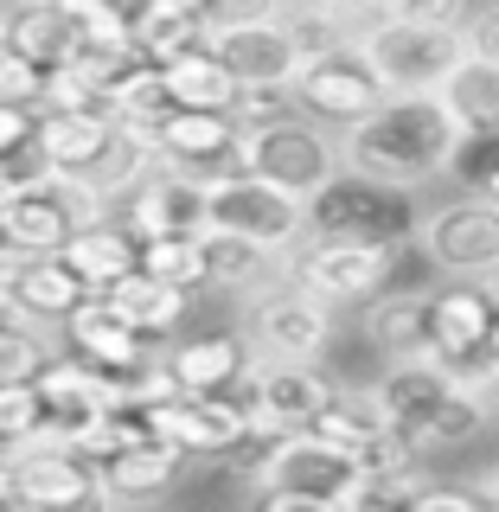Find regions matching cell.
I'll use <instances>...</instances> for the list:
<instances>
[{
  "instance_id": "7dc6e473",
  "label": "cell",
  "mask_w": 499,
  "mask_h": 512,
  "mask_svg": "<svg viewBox=\"0 0 499 512\" xmlns=\"http://www.w3.org/2000/svg\"><path fill=\"white\" fill-rule=\"evenodd\" d=\"M487 359H499V276H493V333H487Z\"/></svg>"
},
{
  "instance_id": "9a60e30c",
  "label": "cell",
  "mask_w": 499,
  "mask_h": 512,
  "mask_svg": "<svg viewBox=\"0 0 499 512\" xmlns=\"http://www.w3.org/2000/svg\"><path fill=\"white\" fill-rule=\"evenodd\" d=\"M212 58L237 77V90H288L308 58L295 26L282 20H250V26H212Z\"/></svg>"
},
{
  "instance_id": "4fadbf2b",
  "label": "cell",
  "mask_w": 499,
  "mask_h": 512,
  "mask_svg": "<svg viewBox=\"0 0 499 512\" xmlns=\"http://www.w3.org/2000/svg\"><path fill=\"white\" fill-rule=\"evenodd\" d=\"M244 340L256 359H320L333 346V308L314 301L308 288H295L288 276H269L250 301Z\"/></svg>"
},
{
  "instance_id": "8d00e7d4",
  "label": "cell",
  "mask_w": 499,
  "mask_h": 512,
  "mask_svg": "<svg viewBox=\"0 0 499 512\" xmlns=\"http://www.w3.org/2000/svg\"><path fill=\"white\" fill-rule=\"evenodd\" d=\"M448 173H461V186H468L474 199L499 205V135H461V154H455Z\"/></svg>"
},
{
  "instance_id": "277c9868",
  "label": "cell",
  "mask_w": 499,
  "mask_h": 512,
  "mask_svg": "<svg viewBox=\"0 0 499 512\" xmlns=\"http://www.w3.org/2000/svg\"><path fill=\"white\" fill-rule=\"evenodd\" d=\"M404 250H410V237H397V244H352V237L301 231L288 250H276V276H288L295 288H308L314 301H327L340 314V308H365L397 276Z\"/></svg>"
},
{
  "instance_id": "8992f818",
  "label": "cell",
  "mask_w": 499,
  "mask_h": 512,
  "mask_svg": "<svg viewBox=\"0 0 499 512\" xmlns=\"http://www.w3.org/2000/svg\"><path fill=\"white\" fill-rule=\"evenodd\" d=\"M352 45L365 52V64L378 71V84L391 96H416V90H442V77L461 64V26H429V20H384L372 13Z\"/></svg>"
},
{
  "instance_id": "d6986e66",
  "label": "cell",
  "mask_w": 499,
  "mask_h": 512,
  "mask_svg": "<svg viewBox=\"0 0 499 512\" xmlns=\"http://www.w3.org/2000/svg\"><path fill=\"white\" fill-rule=\"evenodd\" d=\"M32 384H39V404H45V436H58V442H71L84 423L122 404V378L90 359H58L52 352Z\"/></svg>"
},
{
  "instance_id": "f6af8a7d",
  "label": "cell",
  "mask_w": 499,
  "mask_h": 512,
  "mask_svg": "<svg viewBox=\"0 0 499 512\" xmlns=\"http://www.w3.org/2000/svg\"><path fill=\"white\" fill-rule=\"evenodd\" d=\"M468 384H474L480 404H487V416H499V359H480L474 372H468Z\"/></svg>"
},
{
  "instance_id": "e575fe53",
  "label": "cell",
  "mask_w": 499,
  "mask_h": 512,
  "mask_svg": "<svg viewBox=\"0 0 499 512\" xmlns=\"http://www.w3.org/2000/svg\"><path fill=\"white\" fill-rule=\"evenodd\" d=\"M52 333L39 327V320H7L0 327V384H26L39 378V365L52 359Z\"/></svg>"
},
{
  "instance_id": "7402d4cb",
  "label": "cell",
  "mask_w": 499,
  "mask_h": 512,
  "mask_svg": "<svg viewBox=\"0 0 499 512\" xmlns=\"http://www.w3.org/2000/svg\"><path fill=\"white\" fill-rule=\"evenodd\" d=\"M186 474V455L160 436H141L116 448L109 461H96V500L103 506H148V500H167Z\"/></svg>"
},
{
  "instance_id": "83f0119b",
  "label": "cell",
  "mask_w": 499,
  "mask_h": 512,
  "mask_svg": "<svg viewBox=\"0 0 499 512\" xmlns=\"http://www.w3.org/2000/svg\"><path fill=\"white\" fill-rule=\"evenodd\" d=\"M58 256H64V269H71L90 295H103L109 282H122L128 269H135V231L116 224V218H90V224H77V231L58 244Z\"/></svg>"
},
{
  "instance_id": "7a4b0ae2",
  "label": "cell",
  "mask_w": 499,
  "mask_h": 512,
  "mask_svg": "<svg viewBox=\"0 0 499 512\" xmlns=\"http://www.w3.org/2000/svg\"><path fill=\"white\" fill-rule=\"evenodd\" d=\"M391 429L404 436L416 455H442V448H468L480 429H487V404L474 397L468 372L429 359V352H410V359H391L384 378L372 384Z\"/></svg>"
},
{
  "instance_id": "cb8c5ba5",
  "label": "cell",
  "mask_w": 499,
  "mask_h": 512,
  "mask_svg": "<svg viewBox=\"0 0 499 512\" xmlns=\"http://www.w3.org/2000/svg\"><path fill=\"white\" fill-rule=\"evenodd\" d=\"M58 327H64V340H71L77 359L103 365V372H116V378H122V372H135V365H141V359H148V352L160 346V340H141V333L128 327V320H122L116 308H109L103 295H84L71 314L58 320Z\"/></svg>"
},
{
  "instance_id": "5bb4252c",
  "label": "cell",
  "mask_w": 499,
  "mask_h": 512,
  "mask_svg": "<svg viewBox=\"0 0 499 512\" xmlns=\"http://www.w3.org/2000/svg\"><path fill=\"white\" fill-rule=\"evenodd\" d=\"M148 429L160 442H173L180 455H237L250 448V416L237 391H173L167 404H148Z\"/></svg>"
},
{
  "instance_id": "e0dca14e",
  "label": "cell",
  "mask_w": 499,
  "mask_h": 512,
  "mask_svg": "<svg viewBox=\"0 0 499 512\" xmlns=\"http://www.w3.org/2000/svg\"><path fill=\"white\" fill-rule=\"evenodd\" d=\"M237 116L231 109H167L154 128H148V148L160 167H180L192 180H212V173H231L237 167Z\"/></svg>"
},
{
  "instance_id": "ffe728a7",
  "label": "cell",
  "mask_w": 499,
  "mask_h": 512,
  "mask_svg": "<svg viewBox=\"0 0 499 512\" xmlns=\"http://www.w3.org/2000/svg\"><path fill=\"white\" fill-rule=\"evenodd\" d=\"M0 295H7V308L20 314V320L58 327V320L90 295V288L64 269L58 250H13V244H0Z\"/></svg>"
},
{
  "instance_id": "603a6c76",
  "label": "cell",
  "mask_w": 499,
  "mask_h": 512,
  "mask_svg": "<svg viewBox=\"0 0 499 512\" xmlns=\"http://www.w3.org/2000/svg\"><path fill=\"white\" fill-rule=\"evenodd\" d=\"M116 141V116L109 109H45V116H32V141L26 148L39 154V167L52 173H77L84 180L90 160Z\"/></svg>"
},
{
  "instance_id": "1f68e13d",
  "label": "cell",
  "mask_w": 499,
  "mask_h": 512,
  "mask_svg": "<svg viewBox=\"0 0 499 512\" xmlns=\"http://www.w3.org/2000/svg\"><path fill=\"white\" fill-rule=\"evenodd\" d=\"M442 103L461 122V135H499V64L480 52H461V64L442 77Z\"/></svg>"
},
{
  "instance_id": "4dcf8cb0",
  "label": "cell",
  "mask_w": 499,
  "mask_h": 512,
  "mask_svg": "<svg viewBox=\"0 0 499 512\" xmlns=\"http://www.w3.org/2000/svg\"><path fill=\"white\" fill-rule=\"evenodd\" d=\"M199 256H205V288H218V295H256L276 276V250L250 244L237 231H212V224L199 231Z\"/></svg>"
},
{
  "instance_id": "4316f807",
  "label": "cell",
  "mask_w": 499,
  "mask_h": 512,
  "mask_svg": "<svg viewBox=\"0 0 499 512\" xmlns=\"http://www.w3.org/2000/svg\"><path fill=\"white\" fill-rule=\"evenodd\" d=\"M103 301L141 333V340H173V333L186 327V314H192V288H173V282L148 276V269H128L122 282H109Z\"/></svg>"
},
{
  "instance_id": "f546056e",
  "label": "cell",
  "mask_w": 499,
  "mask_h": 512,
  "mask_svg": "<svg viewBox=\"0 0 499 512\" xmlns=\"http://www.w3.org/2000/svg\"><path fill=\"white\" fill-rule=\"evenodd\" d=\"M128 39H135V52L148 58V64H167V58H180V52L212 45V26H205V13H192V7L135 0V13H128Z\"/></svg>"
},
{
  "instance_id": "f35d334b",
  "label": "cell",
  "mask_w": 499,
  "mask_h": 512,
  "mask_svg": "<svg viewBox=\"0 0 499 512\" xmlns=\"http://www.w3.org/2000/svg\"><path fill=\"white\" fill-rule=\"evenodd\" d=\"M0 103H20V109L39 103V64L20 58L7 39H0Z\"/></svg>"
},
{
  "instance_id": "74e56055",
  "label": "cell",
  "mask_w": 499,
  "mask_h": 512,
  "mask_svg": "<svg viewBox=\"0 0 499 512\" xmlns=\"http://www.w3.org/2000/svg\"><path fill=\"white\" fill-rule=\"evenodd\" d=\"M474 0H372V13L384 20H429V26H461Z\"/></svg>"
},
{
  "instance_id": "484cf974",
  "label": "cell",
  "mask_w": 499,
  "mask_h": 512,
  "mask_svg": "<svg viewBox=\"0 0 499 512\" xmlns=\"http://www.w3.org/2000/svg\"><path fill=\"white\" fill-rule=\"evenodd\" d=\"M0 39L45 71V64H64L84 45V26H77L71 0H7L0 7Z\"/></svg>"
},
{
  "instance_id": "ab89813d",
  "label": "cell",
  "mask_w": 499,
  "mask_h": 512,
  "mask_svg": "<svg viewBox=\"0 0 499 512\" xmlns=\"http://www.w3.org/2000/svg\"><path fill=\"white\" fill-rule=\"evenodd\" d=\"M205 26H250V20H282L288 0H199Z\"/></svg>"
},
{
  "instance_id": "5b68a950",
  "label": "cell",
  "mask_w": 499,
  "mask_h": 512,
  "mask_svg": "<svg viewBox=\"0 0 499 512\" xmlns=\"http://www.w3.org/2000/svg\"><path fill=\"white\" fill-rule=\"evenodd\" d=\"M237 167L263 173L269 186L295 192V199H308L314 186H327L340 173V135L320 128L314 116H301V109H276V116L250 122L237 135Z\"/></svg>"
},
{
  "instance_id": "2e32d148",
  "label": "cell",
  "mask_w": 499,
  "mask_h": 512,
  "mask_svg": "<svg viewBox=\"0 0 499 512\" xmlns=\"http://www.w3.org/2000/svg\"><path fill=\"white\" fill-rule=\"evenodd\" d=\"M487 333H493V282H461V276L429 282V359L474 372L487 359Z\"/></svg>"
},
{
  "instance_id": "ac0fdd59",
  "label": "cell",
  "mask_w": 499,
  "mask_h": 512,
  "mask_svg": "<svg viewBox=\"0 0 499 512\" xmlns=\"http://www.w3.org/2000/svg\"><path fill=\"white\" fill-rule=\"evenodd\" d=\"M13 461V506H39V512H58V506H90L96 500V468L77 448H64L58 436H32L20 448H7Z\"/></svg>"
},
{
  "instance_id": "60d3db41",
  "label": "cell",
  "mask_w": 499,
  "mask_h": 512,
  "mask_svg": "<svg viewBox=\"0 0 499 512\" xmlns=\"http://www.w3.org/2000/svg\"><path fill=\"white\" fill-rule=\"evenodd\" d=\"M410 506L416 512H487L480 506V487H448V480H423Z\"/></svg>"
},
{
  "instance_id": "7bdbcfd3",
  "label": "cell",
  "mask_w": 499,
  "mask_h": 512,
  "mask_svg": "<svg viewBox=\"0 0 499 512\" xmlns=\"http://www.w3.org/2000/svg\"><path fill=\"white\" fill-rule=\"evenodd\" d=\"M288 7H308V13H320V20H333L346 32H359L365 20H372V0H288Z\"/></svg>"
},
{
  "instance_id": "836d02e7",
  "label": "cell",
  "mask_w": 499,
  "mask_h": 512,
  "mask_svg": "<svg viewBox=\"0 0 499 512\" xmlns=\"http://www.w3.org/2000/svg\"><path fill=\"white\" fill-rule=\"evenodd\" d=\"M135 269L173 282V288H205V256H199V231H173V237H135Z\"/></svg>"
},
{
  "instance_id": "ba28073f",
  "label": "cell",
  "mask_w": 499,
  "mask_h": 512,
  "mask_svg": "<svg viewBox=\"0 0 499 512\" xmlns=\"http://www.w3.org/2000/svg\"><path fill=\"white\" fill-rule=\"evenodd\" d=\"M416 256L429 263V276H461V282H493L499 276V205L493 199H461L429 205L410 224Z\"/></svg>"
},
{
  "instance_id": "f1b7e54d",
  "label": "cell",
  "mask_w": 499,
  "mask_h": 512,
  "mask_svg": "<svg viewBox=\"0 0 499 512\" xmlns=\"http://www.w3.org/2000/svg\"><path fill=\"white\" fill-rule=\"evenodd\" d=\"M250 359L256 352H250L244 333H192V340L167 346V365L180 378V391H237Z\"/></svg>"
},
{
  "instance_id": "6da1fadb",
  "label": "cell",
  "mask_w": 499,
  "mask_h": 512,
  "mask_svg": "<svg viewBox=\"0 0 499 512\" xmlns=\"http://www.w3.org/2000/svg\"><path fill=\"white\" fill-rule=\"evenodd\" d=\"M455 154H461V122L448 116L436 90L384 96L372 116L340 128V167L391 192H423L429 180H442L455 167Z\"/></svg>"
},
{
  "instance_id": "d6a6232c",
  "label": "cell",
  "mask_w": 499,
  "mask_h": 512,
  "mask_svg": "<svg viewBox=\"0 0 499 512\" xmlns=\"http://www.w3.org/2000/svg\"><path fill=\"white\" fill-rule=\"evenodd\" d=\"M160 84H167L173 109H237V77L212 58V45L167 58L160 64Z\"/></svg>"
},
{
  "instance_id": "b9f144b4",
  "label": "cell",
  "mask_w": 499,
  "mask_h": 512,
  "mask_svg": "<svg viewBox=\"0 0 499 512\" xmlns=\"http://www.w3.org/2000/svg\"><path fill=\"white\" fill-rule=\"evenodd\" d=\"M461 45L499 64V0H480V7H468V20H461Z\"/></svg>"
},
{
  "instance_id": "8fae6325",
  "label": "cell",
  "mask_w": 499,
  "mask_h": 512,
  "mask_svg": "<svg viewBox=\"0 0 499 512\" xmlns=\"http://www.w3.org/2000/svg\"><path fill=\"white\" fill-rule=\"evenodd\" d=\"M384 96H391V90L378 84V71L365 64V52L352 39L308 52L301 71H295V84H288V103H295L301 116H314L320 128H346V122L372 116Z\"/></svg>"
},
{
  "instance_id": "bcb514c9",
  "label": "cell",
  "mask_w": 499,
  "mask_h": 512,
  "mask_svg": "<svg viewBox=\"0 0 499 512\" xmlns=\"http://www.w3.org/2000/svg\"><path fill=\"white\" fill-rule=\"evenodd\" d=\"M20 173H26L20 160H13V154H0V205L13 199V186H20Z\"/></svg>"
},
{
  "instance_id": "3957f363",
  "label": "cell",
  "mask_w": 499,
  "mask_h": 512,
  "mask_svg": "<svg viewBox=\"0 0 499 512\" xmlns=\"http://www.w3.org/2000/svg\"><path fill=\"white\" fill-rule=\"evenodd\" d=\"M359 487V461L333 448L314 429H288L276 442H256L250 461V500L269 512H340L352 506Z\"/></svg>"
},
{
  "instance_id": "9c48e42d",
  "label": "cell",
  "mask_w": 499,
  "mask_h": 512,
  "mask_svg": "<svg viewBox=\"0 0 499 512\" xmlns=\"http://www.w3.org/2000/svg\"><path fill=\"white\" fill-rule=\"evenodd\" d=\"M205 224H212V231H237L263 250H288L308 231V205H301L295 192L269 186L263 173L231 167V173H212V180H205Z\"/></svg>"
},
{
  "instance_id": "c3c4849f",
  "label": "cell",
  "mask_w": 499,
  "mask_h": 512,
  "mask_svg": "<svg viewBox=\"0 0 499 512\" xmlns=\"http://www.w3.org/2000/svg\"><path fill=\"white\" fill-rule=\"evenodd\" d=\"M480 506H499V468H493L487 480H480Z\"/></svg>"
},
{
  "instance_id": "ee69618b",
  "label": "cell",
  "mask_w": 499,
  "mask_h": 512,
  "mask_svg": "<svg viewBox=\"0 0 499 512\" xmlns=\"http://www.w3.org/2000/svg\"><path fill=\"white\" fill-rule=\"evenodd\" d=\"M26 141H32V109L0 103V154H20Z\"/></svg>"
},
{
  "instance_id": "d590c367",
  "label": "cell",
  "mask_w": 499,
  "mask_h": 512,
  "mask_svg": "<svg viewBox=\"0 0 499 512\" xmlns=\"http://www.w3.org/2000/svg\"><path fill=\"white\" fill-rule=\"evenodd\" d=\"M45 429V404H39V384H0V448H20Z\"/></svg>"
},
{
  "instance_id": "7c38bea8",
  "label": "cell",
  "mask_w": 499,
  "mask_h": 512,
  "mask_svg": "<svg viewBox=\"0 0 499 512\" xmlns=\"http://www.w3.org/2000/svg\"><path fill=\"white\" fill-rule=\"evenodd\" d=\"M327 391L333 378L314 359H250V372L237 378V397H244V416H250V448L276 442L288 429H308L314 410L327 404Z\"/></svg>"
},
{
  "instance_id": "d4e9b609",
  "label": "cell",
  "mask_w": 499,
  "mask_h": 512,
  "mask_svg": "<svg viewBox=\"0 0 499 512\" xmlns=\"http://www.w3.org/2000/svg\"><path fill=\"white\" fill-rule=\"evenodd\" d=\"M365 340H372L384 359L429 352V282H410L404 263H397V276L365 301Z\"/></svg>"
},
{
  "instance_id": "30bf717a",
  "label": "cell",
  "mask_w": 499,
  "mask_h": 512,
  "mask_svg": "<svg viewBox=\"0 0 499 512\" xmlns=\"http://www.w3.org/2000/svg\"><path fill=\"white\" fill-rule=\"evenodd\" d=\"M410 192H391L378 180H365V173L340 167L327 186H314L308 199V231L314 237H352V244H397V237H410Z\"/></svg>"
},
{
  "instance_id": "52a82bcc",
  "label": "cell",
  "mask_w": 499,
  "mask_h": 512,
  "mask_svg": "<svg viewBox=\"0 0 499 512\" xmlns=\"http://www.w3.org/2000/svg\"><path fill=\"white\" fill-rule=\"evenodd\" d=\"M109 218V205L77 180V173H52V167H26L13 199L0 205V244L13 250H58L77 224Z\"/></svg>"
},
{
  "instance_id": "44dd1931",
  "label": "cell",
  "mask_w": 499,
  "mask_h": 512,
  "mask_svg": "<svg viewBox=\"0 0 499 512\" xmlns=\"http://www.w3.org/2000/svg\"><path fill=\"white\" fill-rule=\"evenodd\" d=\"M122 224L135 237H173V231H205V180L180 167H154L122 192Z\"/></svg>"
}]
</instances>
